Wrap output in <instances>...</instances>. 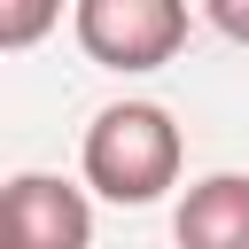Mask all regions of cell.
Returning <instances> with one entry per match:
<instances>
[{
	"label": "cell",
	"instance_id": "277c9868",
	"mask_svg": "<svg viewBox=\"0 0 249 249\" xmlns=\"http://www.w3.org/2000/svg\"><path fill=\"white\" fill-rule=\"evenodd\" d=\"M179 249H249V171H210L171 218Z\"/></svg>",
	"mask_w": 249,
	"mask_h": 249
},
{
	"label": "cell",
	"instance_id": "3957f363",
	"mask_svg": "<svg viewBox=\"0 0 249 249\" xmlns=\"http://www.w3.org/2000/svg\"><path fill=\"white\" fill-rule=\"evenodd\" d=\"M8 249H86L93 241V210L70 179H47V171H23L8 179V218H0Z\"/></svg>",
	"mask_w": 249,
	"mask_h": 249
},
{
	"label": "cell",
	"instance_id": "5b68a950",
	"mask_svg": "<svg viewBox=\"0 0 249 249\" xmlns=\"http://www.w3.org/2000/svg\"><path fill=\"white\" fill-rule=\"evenodd\" d=\"M54 16H62V0H0V47H31V39H47Z\"/></svg>",
	"mask_w": 249,
	"mask_h": 249
},
{
	"label": "cell",
	"instance_id": "7a4b0ae2",
	"mask_svg": "<svg viewBox=\"0 0 249 249\" xmlns=\"http://www.w3.org/2000/svg\"><path fill=\"white\" fill-rule=\"evenodd\" d=\"M78 47L101 70H163L187 47V0H78Z\"/></svg>",
	"mask_w": 249,
	"mask_h": 249
},
{
	"label": "cell",
	"instance_id": "6da1fadb",
	"mask_svg": "<svg viewBox=\"0 0 249 249\" xmlns=\"http://www.w3.org/2000/svg\"><path fill=\"white\" fill-rule=\"evenodd\" d=\"M179 179V124L156 101H117L86 124V187L109 202H156Z\"/></svg>",
	"mask_w": 249,
	"mask_h": 249
},
{
	"label": "cell",
	"instance_id": "8992f818",
	"mask_svg": "<svg viewBox=\"0 0 249 249\" xmlns=\"http://www.w3.org/2000/svg\"><path fill=\"white\" fill-rule=\"evenodd\" d=\"M202 8H210V23H218L233 47H249V0H202Z\"/></svg>",
	"mask_w": 249,
	"mask_h": 249
}]
</instances>
